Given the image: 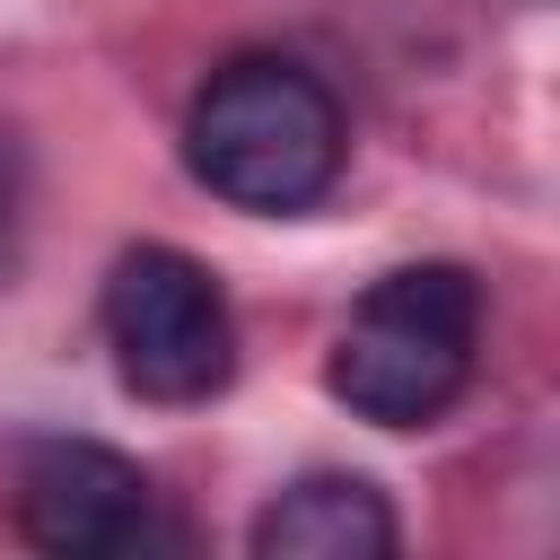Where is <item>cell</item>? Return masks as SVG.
Listing matches in <instances>:
<instances>
[{
	"mask_svg": "<svg viewBox=\"0 0 560 560\" xmlns=\"http://www.w3.org/2000/svg\"><path fill=\"white\" fill-rule=\"evenodd\" d=\"M341 105L332 88L289 61V52H236L201 79L192 114H184V166L201 192H219L228 210H262L289 219L306 201L332 192L341 175Z\"/></svg>",
	"mask_w": 560,
	"mask_h": 560,
	"instance_id": "cell-1",
	"label": "cell"
},
{
	"mask_svg": "<svg viewBox=\"0 0 560 560\" xmlns=\"http://www.w3.org/2000/svg\"><path fill=\"white\" fill-rule=\"evenodd\" d=\"M394 508L359 472H306L254 516V560H385L394 551Z\"/></svg>",
	"mask_w": 560,
	"mask_h": 560,
	"instance_id": "cell-5",
	"label": "cell"
},
{
	"mask_svg": "<svg viewBox=\"0 0 560 560\" xmlns=\"http://www.w3.org/2000/svg\"><path fill=\"white\" fill-rule=\"evenodd\" d=\"M149 516V481L131 455L96 446V438H52L26 455L18 472V534L35 551H61V560H96V551H122Z\"/></svg>",
	"mask_w": 560,
	"mask_h": 560,
	"instance_id": "cell-4",
	"label": "cell"
},
{
	"mask_svg": "<svg viewBox=\"0 0 560 560\" xmlns=\"http://www.w3.org/2000/svg\"><path fill=\"white\" fill-rule=\"evenodd\" d=\"M105 341L140 402H210L236 376V324L219 280L175 245H131L105 280Z\"/></svg>",
	"mask_w": 560,
	"mask_h": 560,
	"instance_id": "cell-3",
	"label": "cell"
},
{
	"mask_svg": "<svg viewBox=\"0 0 560 560\" xmlns=\"http://www.w3.org/2000/svg\"><path fill=\"white\" fill-rule=\"evenodd\" d=\"M18 228H26V140L0 122V271L18 262Z\"/></svg>",
	"mask_w": 560,
	"mask_h": 560,
	"instance_id": "cell-6",
	"label": "cell"
},
{
	"mask_svg": "<svg viewBox=\"0 0 560 560\" xmlns=\"http://www.w3.org/2000/svg\"><path fill=\"white\" fill-rule=\"evenodd\" d=\"M472 341H481L472 271L464 262H402L350 306V324L324 359V385L376 429H420L464 394Z\"/></svg>",
	"mask_w": 560,
	"mask_h": 560,
	"instance_id": "cell-2",
	"label": "cell"
}]
</instances>
